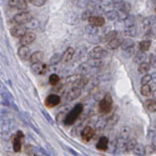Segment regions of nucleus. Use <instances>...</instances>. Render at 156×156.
Returning a JSON list of instances; mask_svg holds the SVG:
<instances>
[{
    "mask_svg": "<svg viewBox=\"0 0 156 156\" xmlns=\"http://www.w3.org/2000/svg\"><path fill=\"white\" fill-rule=\"evenodd\" d=\"M81 112H83V105H81V104H79V105H76V106L66 115V118H65V124H66V125H73V124L76 121V119L80 116Z\"/></svg>",
    "mask_w": 156,
    "mask_h": 156,
    "instance_id": "obj_1",
    "label": "nucleus"
},
{
    "mask_svg": "<svg viewBox=\"0 0 156 156\" xmlns=\"http://www.w3.org/2000/svg\"><path fill=\"white\" fill-rule=\"evenodd\" d=\"M111 109H112V98L109 94H106L99 102V110L101 114H108L111 111Z\"/></svg>",
    "mask_w": 156,
    "mask_h": 156,
    "instance_id": "obj_2",
    "label": "nucleus"
},
{
    "mask_svg": "<svg viewBox=\"0 0 156 156\" xmlns=\"http://www.w3.org/2000/svg\"><path fill=\"white\" fill-rule=\"evenodd\" d=\"M31 19H33V16H31L30 12H28L27 10H24V11L19 12V14H16L14 16V23L19 24V25H25V24L30 23Z\"/></svg>",
    "mask_w": 156,
    "mask_h": 156,
    "instance_id": "obj_3",
    "label": "nucleus"
},
{
    "mask_svg": "<svg viewBox=\"0 0 156 156\" xmlns=\"http://www.w3.org/2000/svg\"><path fill=\"white\" fill-rule=\"evenodd\" d=\"M108 55V53H106V50L105 49H102V48H100V46H96V48H94L89 53V56L91 58V59H104Z\"/></svg>",
    "mask_w": 156,
    "mask_h": 156,
    "instance_id": "obj_4",
    "label": "nucleus"
},
{
    "mask_svg": "<svg viewBox=\"0 0 156 156\" xmlns=\"http://www.w3.org/2000/svg\"><path fill=\"white\" fill-rule=\"evenodd\" d=\"M23 139H24V134L21 131H18L16 135L12 136V144H14V151L19 152L21 151L23 147Z\"/></svg>",
    "mask_w": 156,
    "mask_h": 156,
    "instance_id": "obj_5",
    "label": "nucleus"
},
{
    "mask_svg": "<svg viewBox=\"0 0 156 156\" xmlns=\"http://www.w3.org/2000/svg\"><path fill=\"white\" fill-rule=\"evenodd\" d=\"M48 69H49L48 65L44 64L43 61H41V62L31 64V70H33V73L36 74V75H43V74H45V73L48 71Z\"/></svg>",
    "mask_w": 156,
    "mask_h": 156,
    "instance_id": "obj_6",
    "label": "nucleus"
},
{
    "mask_svg": "<svg viewBox=\"0 0 156 156\" xmlns=\"http://www.w3.org/2000/svg\"><path fill=\"white\" fill-rule=\"evenodd\" d=\"M9 6L12 9H19L24 11L28 8V2L27 0H9Z\"/></svg>",
    "mask_w": 156,
    "mask_h": 156,
    "instance_id": "obj_7",
    "label": "nucleus"
},
{
    "mask_svg": "<svg viewBox=\"0 0 156 156\" xmlns=\"http://www.w3.org/2000/svg\"><path fill=\"white\" fill-rule=\"evenodd\" d=\"M60 101H61V98H60L59 95H56V94H51V95H49V96L46 98V100H45V105H46L48 108H54V106L59 105Z\"/></svg>",
    "mask_w": 156,
    "mask_h": 156,
    "instance_id": "obj_8",
    "label": "nucleus"
},
{
    "mask_svg": "<svg viewBox=\"0 0 156 156\" xmlns=\"http://www.w3.org/2000/svg\"><path fill=\"white\" fill-rule=\"evenodd\" d=\"M35 37H36L35 33H33V31H27V33H25V34L20 37V44H21V45H29V44L34 43Z\"/></svg>",
    "mask_w": 156,
    "mask_h": 156,
    "instance_id": "obj_9",
    "label": "nucleus"
},
{
    "mask_svg": "<svg viewBox=\"0 0 156 156\" xmlns=\"http://www.w3.org/2000/svg\"><path fill=\"white\" fill-rule=\"evenodd\" d=\"M10 33H11V35L14 36V37H19V39H20L25 33H27V28H24V25H19V24H16L15 27H12V28H11Z\"/></svg>",
    "mask_w": 156,
    "mask_h": 156,
    "instance_id": "obj_10",
    "label": "nucleus"
},
{
    "mask_svg": "<svg viewBox=\"0 0 156 156\" xmlns=\"http://www.w3.org/2000/svg\"><path fill=\"white\" fill-rule=\"evenodd\" d=\"M18 55L23 60H29L31 53H30V49L28 48V45H21V48H19V50H18Z\"/></svg>",
    "mask_w": 156,
    "mask_h": 156,
    "instance_id": "obj_11",
    "label": "nucleus"
},
{
    "mask_svg": "<svg viewBox=\"0 0 156 156\" xmlns=\"http://www.w3.org/2000/svg\"><path fill=\"white\" fill-rule=\"evenodd\" d=\"M95 135V130L93 127H90V126H86L84 130H83V133H81V137L84 141H90Z\"/></svg>",
    "mask_w": 156,
    "mask_h": 156,
    "instance_id": "obj_12",
    "label": "nucleus"
},
{
    "mask_svg": "<svg viewBox=\"0 0 156 156\" xmlns=\"http://www.w3.org/2000/svg\"><path fill=\"white\" fill-rule=\"evenodd\" d=\"M89 24L94 25V27H102L105 24V19L100 15H91L89 18Z\"/></svg>",
    "mask_w": 156,
    "mask_h": 156,
    "instance_id": "obj_13",
    "label": "nucleus"
},
{
    "mask_svg": "<svg viewBox=\"0 0 156 156\" xmlns=\"http://www.w3.org/2000/svg\"><path fill=\"white\" fill-rule=\"evenodd\" d=\"M134 45H135V43H134V40L133 39H125V40H122V43H121V49L122 50H127V53H131V50L134 49Z\"/></svg>",
    "mask_w": 156,
    "mask_h": 156,
    "instance_id": "obj_14",
    "label": "nucleus"
},
{
    "mask_svg": "<svg viewBox=\"0 0 156 156\" xmlns=\"http://www.w3.org/2000/svg\"><path fill=\"white\" fill-rule=\"evenodd\" d=\"M74 55H75V49H74V48H68L66 50H65V53L62 54L61 60H62L64 62H69V61L74 58Z\"/></svg>",
    "mask_w": 156,
    "mask_h": 156,
    "instance_id": "obj_15",
    "label": "nucleus"
},
{
    "mask_svg": "<svg viewBox=\"0 0 156 156\" xmlns=\"http://www.w3.org/2000/svg\"><path fill=\"white\" fill-rule=\"evenodd\" d=\"M108 146H109V139L105 137V136L100 137L99 141H98V144H96L98 150H100V151H105V150L108 149Z\"/></svg>",
    "mask_w": 156,
    "mask_h": 156,
    "instance_id": "obj_16",
    "label": "nucleus"
},
{
    "mask_svg": "<svg viewBox=\"0 0 156 156\" xmlns=\"http://www.w3.org/2000/svg\"><path fill=\"white\" fill-rule=\"evenodd\" d=\"M44 59V54L41 53V51H35V53H33L30 55V62L31 64H35V62H41Z\"/></svg>",
    "mask_w": 156,
    "mask_h": 156,
    "instance_id": "obj_17",
    "label": "nucleus"
},
{
    "mask_svg": "<svg viewBox=\"0 0 156 156\" xmlns=\"http://www.w3.org/2000/svg\"><path fill=\"white\" fill-rule=\"evenodd\" d=\"M147 59H149V56L146 55V51H141V50H140V53H137V54L134 56V61H135L136 64L145 62V61H147Z\"/></svg>",
    "mask_w": 156,
    "mask_h": 156,
    "instance_id": "obj_18",
    "label": "nucleus"
},
{
    "mask_svg": "<svg viewBox=\"0 0 156 156\" xmlns=\"http://www.w3.org/2000/svg\"><path fill=\"white\" fill-rule=\"evenodd\" d=\"M155 24H156V15L147 16V18H145V20H144V21H142V25H144V28H146V29L152 28Z\"/></svg>",
    "mask_w": 156,
    "mask_h": 156,
    "instance_id": "obj_19",
    "label": "nucleus"
},
{
    "mask_svg": "<svg viewBox=\"0 0 156 156\" xmlns=\"http://www.w3.org/2000/svg\"><path fill=\"white\" fill-rule=\"evenodd\" d=\"M121 43H122L121 39H119L118 36H116L115 39H112V40H110V41L108 43V48H109L110 50H115V49H118V48L121 46Z\"/></svg>",
    "mask_w": 156,
    "mask_h": 156,
    "instance_id": "obj_20",
    "label": "nucleus"
},
{
    "mask_svg": "<svg viewBox=\"0 0 156 156\" xmlns=\"http://www.w3.org/2000/svg\"><path fill=\"white\" fill-rule=\"evenodd\" d=\"M152 66L150 65V62L149 61H145V62H141V64H139V73L140 74H142V75H145V74H147L149 71H150V69H151Z\"/></svg>",
    "mask_w": 156,
    "mask_h": 156,
    "instance_id": "obj_21",
    "label": "nucleus"
},
{
    "mask_svg": "<svg viewBox=\"0 0 156 156\" xmlns=\"http://www.w3.org/2000/svg\"><path fill=\"white\" fill-rule=\"evenodd\" d=\"M80 93H81V87L74 86V87L71 89V91L68 94V100H74V99H76L77 96L80 95Z\"/></svg>",
    "mask_w": 156,
    "mask_h": 156,
    "instance_id": "obj_22",
    "label": "nucleus"
},
{
    "mask_svg": "<svg viewBox=\"0 0 156 156\" xmlns=\"http://www.w3.org/2000/svg\"><path fill=\"white\" fill-rule=\"evenodd\" d=\"M145 108L150 111V112H155L156 111V100L155 99H149L145 101Z\"/></svg>",
    "mask_w": 156,
    "mask_h": 156,
    "instance_id": "obj_23",
    "label": "nucleus"
},
{
    "mask_svg": "<svg viewBox=\"0 0 156 156\" xmlns=\"http://www.w3.org/2000/svg\"><path fill=\"white\" fill-rule=\"evenodd\" d=\"M141 94L144 96H150L152 95V87L150 84H144L141 86Z\"/></svg>",
    "mask_w": 156,
    "mask_h": 156,
    "instance_id": "obj_24",
    "label": "nucleus"
},
{
    "mask_svg": "<svg viewBox=\"0 0 156 156\" xmlns=\"http://www.w3.org/2000/svg\"><path fill=\"white\" fill-rule=\"evenodd\" d=\"M133 151H134V154H135V155L142 156V155H145V154H146V146L141 145V144H137Z\"/></svg>",
    "mask_w": 156,
    "mask_h": 156,
    "instance_id": "obj_25",
    "label": "nucleus"
},
{
    "mask_svg": "<svg viewBox=\"0 0 156 156\" xmlns=\"http://www.w3.org/2000/svg\"><path fill=\"white\" fill-rule=\"evenodd\" d=\"M136 145H137V141H136V139H134V137L129 139V140L126 141V145H125L126 151H131V150H134Z\"/></svg>",
    "mask_w": 156,
    "mask_h": 156,
    "instance_id": "obj_26",
    "label": "nucleus"
},
{
    "mask_svg": "<svg viewBox=\"0 0 156 156\" xmlns=\"http://www.w3.org/2000/svg\"><path fill=\"white\" fill-rule=\"evenodd\" d=\"M150 46H151V41L149 40V39H146V40H142V41L139 43V49L141 51H147L150 49Z\"/></svg>",
    "mask_w": 156,
    "mask_h": 156,
    "instance_id": "obj_27",
    "label": "nucleus"
},
{
    "mask_svg": "<svg viewBox=\"0 0 156 156\" xmlns=\"http://www.w3.org/2000/svg\"><path fill=\"white\" fill-rule=\"evenodd\" d=\"M116 36H118V31H115V30H112V31H110V33H108L105 36H104L101 40L104 41V43H109L110 40H112V39H115Z\"/></svg>",
    "mask_w": 156,
    "mask_h": 156,
    "instance_id": "obj_28",
    "label": "nucleus"
},
{
    "mask_svg": "<svg viewBox=\"0 0 156 156\" xmlns=\"http://www.w3.org/2000/svg\"><path fill=\"white\" fill-rule=\"evenodd\" d=\"M59 83H60V77H59L56 74L50 75V77H49V84H50L51 86H56Z\"/></svg>",
    "mask_w": 156,
    "mask_h": 156,
    "instance_id": "obj_29",
    "label": "nucleus"
},
{
    "mask_svg": "<svg viewBox=\"0 0 156 156\" xmlns=\"http://www.w3.org/2000/svg\"><path fill=\"white\" fill-rule=\"evenodd\" d=\"M130 10H131V5H130L129 3H124V2H121V3H120V11L129 14Z\"/></svg>",
    "mask_w": 156,
    "mask_h": 156,
    "instance_id": "obj_30",
    "label": "nucleus"
},
{
    "mask_svg": "<svg viewBox=\"0 0 156 156\" xmlns=\"http://www.w3.org/2000/svg\"><path fill=\"white\" fill-rule=\"evenodd\" d=\"M152 81V74H145L144 76L141 77V85H144V84H150Z\"/></svg>",
    "mask_w": 156,
    "mask_h": 156,
    "instance_id": "obj_31",
    "label": "nucleus"
},
{
    "mask_svg": "<svg viewBox=\"0 0 156 156\" xmlns=\"http://www.w3.org/2000/svg\"><path fill=\"white\" fill-rule=\"evenodd\" d=\"M125 33H126L127 35H130V36H135V35H136V27H135V25L127 27L126 30H125Z\"/></svg>",
    "mask_w": 156,
    "mask_h": 156,
    "instance_id": "obj_32",
    "label": "nucleus"
},
{
    "mask_svg": "<svg viewBox=\"0 0 156 156\" xmlns=\"http://www.w3.org/2000/svg\"><path fill=\"white\" fill-rule=\"evenodd\" d=\"M105 16L108 19H110V20H114V19H116V18L119 16V12H116V11H108L106 14H105Z\"/></svg>",
    "mask_w": 156,
    "mask_h": 156,
    "instance_id": "obj_33",
    "label": "nucleus"
},
{
    "mask_svg": "<svg viewBox=\"0 0 156 156\" xmlns=\"http://www.w3.org/2000/svg\"><path fill=\"white\" fill-rule=\"evenodd\" d=\"M147 61L150 62V65L152 68H156V53L155 54H151V55H149V59H147Z\"/></svg>",
    "mask_w": 156,
    "mask_h": 156,
    "instance_id": "obj_34",
    "label": "nucleus"
},
{
    "mask_svg": "<svg viewBox=\"0 0 156 156\" xmlns=\"http://www.w3.org/2000/svg\"><path fill=\"white\" fill-rule=\"evenodd\" d=\"M33 5H35V6H43L45 3H46V0H31L30 2Z\"/></svg>",
    "mask_w": 156,
    "mask_h": 156,
    "instance_id": "obj_35",
    "label": "nucleus"
},
{
    "mask_svg": "<svg viewBox=\"0 0 156 156\" xmlns=\"http://www.w3.org/2000/svg\"><path fill=\"white\" fill-rule=\"evenodd\" d=\"M114 4V0H101V5L104 8H109Z\"/></svg>",
    "mask_w": 156,
    "mask_h": 156,
    "instance_id": "obj_36",
    "label": "nucleus"
},
{
    "mask_svg": "<svg viewBox=\"0 0 156 156\" xmlns=\"http://www.w3.org/2000/svg\"><path fill=\"white\" fill-rule=\"evenodd\" d=\"M146 36L147 37H155L156 36V31L154 30V28H149V30L146 31Z\"/></svg>",
    "mask_w": 156,
    "mask_h": 156,
    "instance_id": "obj_37",
    "label": "nucleus"
},
{
    "mask_svg": "<svg viewBox=\"0 0 156 156\" xmlns=\"http://www.w3.org/2000/svg\"><path fill=\"white\" fill-rule=\"evenodd\" d=\"M61 58H62V55L56 54V55H54V56H53V59L50 60V62H51V64H56L58 61H60V60H61Z\"/></svg>",
    "mask_w": 156,
    "mask_h": 156,
    "instance_id": "obj_38",
    "label": "nucleus"
},
{
    "mask_svg": "<svg viewBox=\"0 0 156 156\" xmlns=\"http://www.w3.org/2000/svg\"><path fill=\"white\" fill-rule=\"evenodd\" d=\"M91 15H93V14H91V11H90V10H86V11H84V12H83L81 18H83L84 20H89V18L91 16Z\"/></svg>",
    "mask_w": 156,
    "mask_h": 156,
    "instance_id": "obj_39",
    "label": "nucleus"
},
{
    "mask_svg": "<svg viewBox=\"0 0 156 156\" xmlns=\"http://www.w3.org/2000/svg\"><path fill=\"white\" fill-rule=\"evenodd\" d=\"M129 133H130V130H129V127H125L122 131H121V137H127V135H129Z\"/></svg>",
    "mask_w": 156,
    "mask_h": 156,
    "instance_id": "obj_40",
    "label": "nucleus"
},
{
    "mask_svg": "<svg viewBox=\"0 0 156 156\" xmlns=\"http://www.w3.org/2000/svg\"><path fill=\"white\" fill-rule=\"evenodd\" d=\"M31 146L30 145H27V146H25V151H27V154L28 155H33V151H31Z\"/></svg>",
    "mask_w": 156,
    "mask_h": 156,
    "instance_id": "obj_41",
    "label": "nucleus"
},
{
    "mask_svg": "<svg viewBox=\"0 0 156 156\" xmlns=\"http://www.w3.org/2000/svg\"><path fill=\"white\" fill-rule=\"evenodd\" d=\"M151 139H152V146H154V149H155V151H156V134H155V136L151 137Z\"/></svg>",
    "mask_w": 156,
    "mask_h": 156,
    "instance_id": "obj_42",
    "label": "nucleus"
},
{
    "mask_svg": "<svg viewBox=\"0 0 156 156\" xmlns=\"http://www.w3.org/2000/svg\"><path fill=\"white\" fill-rule=\"evenodd\" d=\"M152 81L156 83V73H152Z\"/></svg>",
    "mask_w": 156,
    "mask_h": 156,
    "instance_id": "obj_43",
    "label": "nucleus"
},
{
    "mask_svg": "<svg viewBox=\"0 0 156 156\" xmlns=\"http://www.w3.org/2000/svg\"><path fill=\"white\" fill-rule=\"evenodd\" d=\"M152 96H154V99L156 100V90H154V91H152Z\"/></svg>",
    "mask_w": 156,
    "mask_h": 156,
    "instance_id": "obj_44",
    "label": "nucleus"
},
{
    "mask_svg": "<svg viewBox=\"0 0 156 156\" xmlns=\"http://www.w3.org/2000/svg\"><path fill=\"white\" fill-rule=\"evenodd\" d=\"M122 2V0H114V3H116V4H120Z\"/></svg>",
    "mask_w": 156,
    "mask_h": 156,
    "instance_id": "obj_45",
    "label": "nucleus"
},
{
    "mask_svg": "<svg viewBox=\"0 0 156 156\" xmlns=\"http://www.w3.org/2000/svg\"><path fill=\"white\" fill-rule=\"evenodd\" d=\"M27 2H29V3H30V2H31V0H27Z\"/></svg>",
    "mask_w": 156,
    "mask_h": 156,
    "instance_id": "obj_46",
    "label": "nucleus"
},
{
    "mask_svg": "<svg viewBox=\"0 0 156 156\" xmlns=\"http://www.w3.org/2000/svg\"><path fill=\"white\" fill-rule=\"evenodd\" d=\"M154 3H156V0H154Z\"/></svg>",
    "mask_w": 156,
    "mask_h": 156,
    "instance_id": "obj_47",
    "label": "nucleus"
},
{
    "mask_svg": "<svg viewBox=\"0 0 156 156\" xmlns=\"http://www.w3.org/2000/svg\"><path fill=\"white\" fill-rule=\"evenodd\" d=\"M155 12H156V8H155Z\"/></svg>",
    "mask_w": 156,
    "mask_h": 156,
    "instance_id": "obj_48",
    "label": "nucleus"
}]
</instances>
